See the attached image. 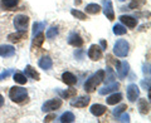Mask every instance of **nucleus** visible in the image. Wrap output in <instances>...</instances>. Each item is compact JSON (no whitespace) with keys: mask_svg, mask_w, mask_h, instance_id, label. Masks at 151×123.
Wrapping results in <instances>:
<instances>
[{"mask_svg":"<svg viewBox=\"0 0 151 123\" xmlns=\"http://www.w3.org/2000/svg\"><path fill=\"white\" fill-rule=\"evenodd\" d=\"M60 122H73L74 121V114L72 112H65V113H63L62 116H60V119H59Z\"/></svg>","mask_w":151,"mask_h":123,"instance_id":"bb28decb","label":"nucleus"},{"mask_svg":"<svg viewBox=\"0 0 151 123\" xmlns=\"http://www.w3.org/2000/svg\"><path fill=\"white\" fill-rule=\"evenodd\" d=\"M53 119H55V114H49L44 118V122H52Z\"/></svg>","mask_w":151,"mask_h":123,"instance_id":"c9c22d12","label":"nucleus"},{"mask_svg":"<svg viewBox=\"0 0 151 123\" xmlns=\"http://www.w3.org/2000/svg\"><path fill=\"white\" fill-rule=\"evenodd\" d=\"M121 101H122V94L115 93V94H112V96H110L107 98V104L115 106V104H117V103H120Z\"/></svg>","mask_w":151,"mask_h":123,"instance_id":"aec40b11","label":"nucleus"},{"mask_svg":"<svg viewBox=\"0 0 151 123\" xmlns=\"http://www.w3.org/2000/svg\"><path fill=\"white\" fill-rule=\"evenodd\" d=\"M13 78H14V80H15L17 83H19V84H25V83L28 82L27 77H25L24 74H22V73H15Z\"/></svg>","mask_w":151,"mask_h":123,"instance_id":"cd10ccee","label":"nucleus"},{"mask_svg":"<svg viewBox=\"0 0 151 123\" xmlns=\"http://www.w3.org/2000/svg\"><path fill=\"white\" fill-rule=\"evenodd\" d=\"M120 88V84L119 83H116V82H112L111 84H107L106 87H103L102 89H100V93L101 96H105V94H110L112 92H115L116 89H119Z\"/></svg>","mask_w":151,"mask_h":123,"instance_id":"4468645a","label":"nucleus"},{"mask_svg":"<svg viewBox=\"0 0 151 123\" xmlns=\"http://www.w3.org/2000/svg\"><path fill=\"white\" fill-rule=\"evenodd\" d=\"M70 14H72L73 16H76L77 19H79V20H86V19H87L86 14L82 13V11H79V10H76V9H72V10H70Z\"/></svg>","mask_w":151,"mask_h":123,"instance_id":"c756f323","label":"nucleus"},{"mask_svg":"<svg viewBox=\"0 0 151 123\" xmlns=\"http://www.w3.org/2000/svg\"><path fill=\"white\" fill-rule=\"evenodd\" d=\"M121 1H124V0H121Z\"/></svg>","mask_w":151,"mask_h":123,"instance_id":"a19ab883","label":"nucleus"},{"mask_svg":"<svg viewBox=\"0 0 151 123\" xmlns=\"http://www.w3.org/2000/svg\"><path fill=\"white\" fill-rule=\"evenodd\" d=\"M102 4H103V13H105L106 18L108 20H113L115 19V11H113L112 1L111 0H102Z\"/></svg>","mask_w":151,"mask_h":123,"instance_id":"423d86ee","label":"nucleus"},{"mask_svg":"<svg viewBox=\"0 0 151 123\" xmlns=\"http://www.w3.org/2000/svg\"><path fill=\"white\" fill-rule=\"evenodd\" d=\"M113 33H115L116 35H124V34H126V28L121 24H116L113 26Z\"/></svg>","mask_w":151,"mask_h":123,"instance_id":"c85d7f7f","label":"nucleus"},{"mask_svg":"<svg viewBox=\"0 0 151 123\" xmlns=\"http://www.w3.org/2000/svg\"><path fill=\"white\" fill-rule=\"evenodd\" d=\"M100 44H101V46H102V49H106V48H107V43H106V41L103 40V39L100 40Z\"/></svg>","mask_w":151,"mask_h":123,"instance_id":"4c0bfd02","label":"nucleus"},{"mask_svg":"<svg viewBox=\"0 0 151 123\" xmlns=\"http://www.w3.org/2000/svg\"><path fill=\"white\" fill-rule=\"evenodd\" d=\"M129 70H130V64L127 61H122L117 67V74H119L120 78H125L129 74Z\"/></svg>","mask_w":151,"mask_h":123,"instance_id":"2eb2a0df","label":"nucleus"},{"mask_svg":"<svg viewBox=\"0 0 151 123\" xmlns=\"http://www.w3.org/2000/svg\"><path fill=\"white\" fill-rule=\"evenodd\" d=\"M103 79H105V70L101 69L86 80V83H84V91L88 93H92Z\"/></svg>","mask_w":151,"mask_h":123,"instance_id":"f257e3e1","label":"nucleus"},{"mask_svg":"<svg viewBox=\"0 0 151 123\" xmlns=\"http://www.w3.org/2000/svg\"><path fill=\"white\" fill-rule=\"evenodd\" d=\"M130 50V45L125 39H119L113 45V53L116 56H120V58H125V56L129 54Z\"/></svg>","mask_w":151,"mask_h":123,"instance_id":"7ed1b4c3","label":"nucleus"},{"mask_svg":"<svg viewBox=\"0 0 151 123\" xmlns=\"http://www.w3.org/2000/svg\"><path fill=\"white\" fill-rule=\"evenodd\" d=\"M57 35H58V28H50V29H48L45 33V36L48 38V39H52V38H54Z\"/></svg>","mask_w":151,"mask_h":123,"instance_id":"2f4dec72","label":"nucleus"},{"mask_svg":"<svg viewBox=\"0 0 151 123\" xmlns=\"http://www.w3.org/2000/svg\"><path fill=\"white\" fill-rule=\"evenodd\" d=\"M106 109L107 108L105 106H102V104H93L91 107V113L93 116H96V117H101L102 114H105L106 113Z\"/></svg>","mask_w":151,"mask_h":123,"instance_id":"a211bd4d","label":"nucleus"},{"mask_svg":"<svg viewBox=\"0 0 151 123\" xmlns=\"http://www.w3.org/2000/svg\"><path fill=\"white\" fill-rule=\"evenodd\" d=\"M120 20H121L122 24H125L126 26H129V28H135L136 25H137V19L129 16V15H121Z\"/></svg>","mask_w":151,"mask_h":123,"instance_id":"ddd939ff","label":"nucleus"},{"mask_svg":"<svg viewBox=\"0 0 151 123\" xmlns=\"http://www.w3.org/2000/svg\"><path fill=\"white\" fill-rule=\"evenodd\" d=\"M9 97H10V99L13 102L22 103L28 98V92H27L25 88L13 87V88H10V91H9Z\"/></svg>","mask_w":151,"mask_h":123,"instance_id":"f03ea898","label":"nucleus"},{"mask_svg":"<svg viewBox=\"0 0 151 123\" xmlns=\"http://www.w3.org/2000/svg\"><path fill=\"white\" fill-rule=\"evenodd\" d=\"M119 117H120V116H119ZM120 121H121V122H130V117H129V114L121 116V117H120Z\"/></svg>","mask_w":151,"mask_h":123,"instance_id":"e433bc0d","label":"nucleus"},{"mask_svg":"<svg viewBox=\"0 0 151 123\" xmlns=\"http://www.w3.org/2000/svg\"><path fill=\"white\" fill-rule=\"evenodd\" d=\"M38 65L44 69V70H48L52 68V65H53V60L50 59V56H43V58H40L39 61H38Z\"/></svg>","mask_w":151,"mask_h":123,"instance_id":"f3484780","label":"nucleus"},{"mask_svg":"<svg viewBox=\"0 0 151 123\" xmlns=\"http://www.w3.org/2000/svg\"><path fill=\"white\" fill-rule=\"evenodd\" d=\"M44 34L43 33H38L37 35H34V39H33V48H39V46H42V44H43L44 41Z\"/></svg>","mask_w":151,"mask_h":123,"instance_id":"412c9836","label":"nucleus"},{"mask_svg":"<svg viewBox=\"0 0 151 123\" xmlns=\"http://www.w3.org/2000/svg\"><path fill=\"white\" fill-rule=\"evenodd\" d=\"M74 3H76V4H77V5H79V4H81L82 1H81V0H74Z\"/></svg>","mask_w":151,"mask_h":123,"instance_id":"ea45409f","label":"nucleus"},{"mask_svg":"<svg viewBox=\"0 0 151 123\" xmlns=\"http://www.w3.org/2000/svg\"><path fill=\"white\" fill-rule=\"evenodd\" d=\"M126 109H127V106H126V104H121V106L116 107L115 109H113V114H115L116 117H119V116L121 114V113H124Z\"/></svg>","mask_w":151,"mask_h":123,"instance_id":"473e14b6","label":"nucleus"},{"mask_svg":"<svg viewBox=\"0 0 151 123\" xmlns=\"http://www.w3.org/2000/svg\"><path fill=\"white\" fill-rule=\"evenodd\" d=\"M25 74H27V75H29L30 78L35 79V80H39V79H40L39 73H38L37 70L32 67V65H27V67H25Z\"/></svg>","mask_w":151,"mask_h":123,"instance_id":"4be33fe9","label":"nucleus"},{"mask_svg":"<svg viewBox=\"0 0 151 123\" xmlns=\"http://www.w3.org/2000/svg\"><path fill=\"white\" fill-rule=\"evenodd\" d=\"M27 38V30H18L17 33H12V34L8 35V40L13 41V43H18L22 39H25Z\"/></svg>","mask_w":151,"mask_h":123,"instance_id":"9d476101","label":"nucleus"},{"mask_svg":"<svg viewBox=\"0 0 151 123\" xmlns=\"http://www.w3.org/2000/svg\"><path fill=\"white\" fill-rule=\"evenodd\" d=\"M89 101H91V98L89 97H78L73 99L72 102H70V106L72 107H77V108H84L86 106H88Z\"/></svg>","mask_w":151,"mask_h":123,"instance_id":"1a4fd4ad","label":"nucleus"},{"mask_svg":"<svg viewBox=\"0 0 151 123\" xmlns=\"http://www.w3.org/2000/svg\"><path fill=\"white\" fill-rule=\"evenodd\" d=\"M105 74H106V79H103V80H105L106 84H110V83H112L113 80H115V73H113V70L110 67L106 69Z\"/></svg>","mask_w":151,"mask_h":123,"instance_id":"a878e982","label":"nucleus"},{"mask_svg":"<svg viewBox=\"0 0 151 123\" xmlns=\"http://www.w3.org/2000/svg\"><path fill=\"white\" fill-rule=\"evenodd\" d=\"M88 56L91 58L92 60H100L102 58V48L101 46H98L96 44H93L89 46V49H88Z\"/></svg>","mask_w":151,"mask_h":123,"instance_id":"6e6552de","label":"nucleus"},{"mask_svg":"<svg viewBox=\"0 0 151 123\" xmlns=\"http://www.w3.org/2000/svg\"><path fill=\"white\" fill-rule=\"evenodd\" d=\"M18 3H19V0H1V5L6 10H10L14 6H17Z\"/></svg>","mask_w":151,"mask_h":123,"instance_id":"5701e85b","label":"nucleus"},{"mask_svg":"<svg viewBox=\"0 0 151 123\" xmlns=\"http://www.w3.org/2000/svg\"><path fill=\"white\" fill-rule=\"evenodd\" d=\"M3 104H4V98H3L1 94H0V107H1Z\"/></svg>","mask_w":151,"mask_h":123,"instance_id":"58836bf2","label":"nucleus"},{"mask_svg":"<svg viewBox=\"0 0 151 123\" xmlns=\"http://www.w3.org/2000/svg\"><path fill=\"white\" fill-rule=\"evenodd\" d=\"M140 96V89L136 84H129L127 87V98L130 102H135L137 101V98Z\"/></svg>","mask_w":151,"mask_h":123,"instance_id":"0eeeda50","label":"nucleus"},{"mask_svg":"<svg viewBox=\"0 0 151 123\" xmlns=\"http://www.w3.org/2000/svg\"><path fill=\"white\" fill-rule=\"evenodd\" d=\"M144 4H145V0H132L130 3L129 8L130 9H139L140 6H142Z\"/></svg>","mask_w":151,"mask_h":123,"instance_id":"7c9ffc66","label":"nucleus"},{"mask_svg":"<svg viewBox=\"0 0 151 123\" xmlns=\"http://www.w3.org/2000/svg\"><path fill=\"white\" fill-rule=\"evenodd\" d=\"M139 111L141 114H149L150 112V104L146 99H140L139 101Z\"/></svg>","mask_w":151,"mask_h":123,"instance_id":"6ab92c4d","label":"nucleus"},{"mask_svg":"<svg viewBox=\"0 0 151 123\" xmlns=\"http://www.w3.org/2000/svg\"><path fill=\"white\" fill-rule=\"evenodd\" d=\"M13 73V70L12 69H8L6 72H3L1 74H0V80H3V79H5V78H8L9 75H10Z\"/></svg>","mask_w":151,"mask_h":123,"instance_id":"f704fd0d","label":"nucleus"},{"mask_svg":"<svg viewBox=\"0 0 151 123\" xmlns=\"http://www.w3.org/2000/svg\"><path fill=\"white\" fill-rule=\"evenodd\" d=\"M58 93L62 96L63 98H72V97H76L77 96V91L73 88H70V89H67V91H58Z\"/></svg>","mask_w":151,"mask_h":123,"instance_id":"393cba45","label":"nucleus"},{"mask_svg":"<svg viewBox=\"0 0 151 123\" xmlns=\"http://www.w3.org/2000/svg\"><path fill=\"white\" fill-rule=\"evenodd\" d=\"M43 28H44L43 23H34V25H33V35H37L38 33H40Z\"/></svg>","mask_w":151,"mask_h":123,"instance_id":"72a5a7b5","label":"nucleus"},{"mask_svg":"<svg viewBox=\"0 0 151 123\" xmlns=\"http://www.w3.org/2000/svg\"><path fill=\"white\" fill-rule=\"evenodd\" d=\"M62 80L67 84V86H74L76 83H77V78H76V75L73 73H70V72H64L62 74Z\"/></svg>","mask_w":151,"mask_h":123,"instance_id":"f8f14e48","label":"nucleus"},{"mask_svg":"<svg viewBox=\"0 0 151 123\" xmlns=\"http://www.w3.org/2000/svg\"><path fill=\"white\" fill-rule=\"evenodd\" d=\"M60 106H62V99H49V101H47L43 107H42V111L43 112H52V111H55L58 109V108H60Z\"/></svg>","mask_w":151,"mask_h":123,"instance_id":"39448f33","label":"nucleus"},{"mask_svg":"<svg viewBox=\"0 0 151 123\" xmlns=\"http://www.w3.org/2000/svg\"><path fill=\"white\" fill-rule=\"evenodd\" d=\"M28 24H29V18L27 15L19 14V15L14 18V26H15L18 30H27Z\"/></svg>","mask_w":151,"mask_h":123,"instance_id":"20e7f679","label":"nucleus"},{"mask_svg":"<svg viewBox=\"0 0 151 123\" xmlns=\"http://www.w3.org/2000/svg\"><path fill=\"white\" fill-rule=\"evenodd\" d=\"M68 43H69L70 45L76 46V48H79V46L83 45V39H82V38L79 36L78 34H76V33H72V34L69 35V38H68Z\"/></svg>","mask_w":151,"mask_h":123,"instance_id":"9b49d317","label":"nucleus"},{"mask_svg":"<svg viewBox=\"0 0 151 123\" xmlns=\"http://www.w3.org/2000/svg\"><path fill=\"white\" fill-rule=\"evenodd\" d=\"M86 11L88 14H98L101 11V6L98 4H88L86 6Z\"/></svg>","mask_w":151,"mask_h":123,"instance_id":"b1692460","label":"nucleus"},{"mask_svg":"<svg viewBox=\"0 0 151 123\" xmlns=\"http://www.w3.org/2000/svg\"><path fill=\"white\" fill-rule=\"evenodd\" d=\"M14 53H15L14 46H12V45H0V56L6 58V56L14 55Z\"/></svg>","mask_w":151,"mask_h":123,"instance_id":"dca6fc26","label":"nucleus"}]
</instances>
